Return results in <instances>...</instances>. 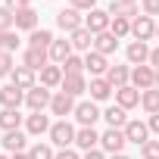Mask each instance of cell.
Masks as SVG:
<instances>
[{
    "mask_svg": "<svg viewBox=\"0 0 159 159\" xmlns=\"http://www.w3.org/2000/svg\"><path fill=\"white\" fill-rule=\"evenodd\" d=\"M62 78H66V72H62V66H44L41 69V84L44 88H59L62 84Z\"/></svg>",
    "mask_w": 159,
    "mask_h": 159,
    "instance_id": "27",
    "label": "cell"
},
{
    "mask_svg": "<svg viewBox=\"0 0 159 159\" xmlns=\"http://www.w3.org/2000/svg\"><path fill=\"white\" fill-rule=\"evenodd\" d=\"M109 159H128V156H125V153H116V156H109Z\"/></svg>",
    "mask_w": 159,
    "mask_h": 159,
    "instance_id": "47",
    "label": "cell"
},
{
    "mask_svg": "<svg viewBox=\"0 0 159 159\" xmlns=\"http://www.w3.org/2000/svg\"><path fill=\"white\" fill-rule=\"evenodd\" d=\"M47 53H50V62H53V66H62L75 50H72V44H69L66 38H59V41H53V44H50V50H47Z\"/></svg>",
    "mask_w": 159,
    "mask_h": 159,
    "instance_id": "22",
    "label": "cell"
},
{
    "mask_svg": "<svg viewBox=\"0 0 159 159\" xmlns=\"http://www.w3.org/2000/svg\"><path fill=\"white\" fill-rule=\"evenodd\" d=\"M106 81H109L116 91H119V88H125V84H131V69H128V66H109Z\"/></svg>",
    "mask_w": 159,
    "mask_h": 159,
    "instance_id": "26",
    "label": "cell"
},
{
    "mask_svg": "<svg viewBox=\"0 0 159 159\" xmlns=\"http://www.w3.org/2000/svg\"><path fill=\"white\" fill-rule=\"evenodd\" d=\"M22 112L19 109H0V128L3 131H19V125H22Z\"/></svg>",
    "mask_w": 159,
    "mask_h": 159,
    "instance_id": "30",
    "label": "cell"
},
{
    "mask_svg": "<svg viewBox=\"0 0 159 159\" xmlns=\"http://www.w3.org/2000/svg\"><path fill=\"white\" fill-rule=\"evenodd\" d=\"M69 44H72L75 53H91V50H94V34H91L88 28H78V31L69 34Z\"/></svg>",
    "mask_w": 159,
    "mask_h": 159,
    "instance_id": "16",
    "label": "cell"
},
{
    "mask_svg": "<svg viewBox=\"0 0 159 159\" xmlns=\"http://www.w3.org/2000/svg\"><path fill=\"white\" fill-rule=\"evenodd\" d=\"M16 28L19 31H38V10L34 7H28V10H19L16 13Z\"/></svg>",
    "mask_w": 159,
    "mask_h": 159,
    "instance_id": "24",
    "label": "cell"
},
{
    "mask_svg": "<svg viewBox=\"0 0 159 159\" xmlns=\"http://www.w3.org/2000/svg\"><path fill=\"white\" fill-rule=\"evenodd\" d=\"M56 25H59L66 34H72V31H78V28H84V19H81V13H78V10L66 7V10L56 13Z\"/></svg>",
    "mask_w": 159,
    "mask_h": 159,
    "instance_id": "9",
    "label": "cell"
},
{
    "mask_svg": "<svg viewBox=\"0 0 159 159\" xmlns=\"http://www.w3.org/2000/svg\"><path fill=\"white\" fill-rule=\"evenodd\" d=\"M75 97H69V94H62V91H56L53 94V100H50V112L53 116H59V119H69V116H75Z\"/></svg>",
    "mask_w": 159,
    "mask_h": 159,
    "instance_id": "10",
    "label": "cell"
},
{
    "mask_svg": "<svg viewBox=\"0 0 159 159\" xmlns=\"http://www.w3.org/2000/svg\"><path fill=\"white\" fill-rule=\"evenodd\" d=\"M0 159H13V156H0Z\"/></svg>",
    "mask_w": 159,
    "mask_h": 159,
    "instance_id": "50",
    "label": "cell"
},
{
    "mask_svg": "<svg viewBox=\"0 0 159 159\" xmlns=\"http://www.w3.org/2000/svg\"><path fill=\"white\" fill-rule=\"evenodd\" d=\"M50 116H44V112H31V116H25V134H31V137H41V134H50Z\"/></svg>",
    "mask_w": 159,
    "mask_h": 159,
    "instance_id": "11",
    "label": "cell"
},
{
    "mask_svg": "<svg viewBox=\"0 0 159 159\" xmlns=\"http://www.w3.org/2000/svg\"><path fill=\"white\" fill-rule=\"evenodd\" d=\"M69 7L72 10H78V13H91V10H97V0H69Z\"/></svg>",
    "mask_w": 159,
    "mask_h": 159,
    "instance_id": "39",
    "label": "cell"
},
{
    "mask_svg": "<svg viewBox=\"0 0 159 159\" xmlns=\"http://www.w3.org/2000/svg\"><path fill=\"white\" fill-rule=\"evenodd\" d=\"M3 150L13 156V153H25V147H28V134L25 131H3Z\"/></svg>",
    "mask_w": 159,
    "mask_h": 159,
    "instance_id": "14",
    "label": "cell"
},
{
    "mask_svg": "<svg viewBox=\"0 0 159 159\" xmlns=\"http://www.w3.org/2000/svg\"><path fill=\"white\" fill-rule=\"evenodd\" d=\"M22 66L41 72L44 66H50V53H47V50H34V47H25V53H22Z\"/></svg>",
    "mask_w": 159,
    "mask_h": 159,
    "instance_id": "15",
    "label": "cell"
},
{
    "mask_svg": "<svg viewBox=\"0 0 159 159\" xmlns=\"http://www.w3.org/2000/svg\"><path fill=\"white\" fill-rule=\"evenodd\" d=\"M28 156H31V159H53L56 153H53V143H41V140H38L34 147H28Z\"/></svg>",
    "mask_w": 159,
    "mask_h": 159,
    "instance_id": "34",
    "label": "cell"
},
{
    "mask_svg": "<svg viewBox=\"0 0 159 159\" xmlns=\"http://www.w3.org/2000/svg\"><path fill=\"white\" fill-rule=\"evenodd\" d=\"M88 91H91V100H94V103H103V100H109V97H112V91H116V88L106 81V78H91Z\"/></svg>",
    "mask_w": 159,
    "mask_h": 159,
    "instance_id": "20",
    "label": "cell"
},
{
    "mask_svg": "<svg viewBox=\"0 0 159 159\" xmlns=\"http://www.w3.org/2000/svg\"><path fill=\"white\" fill-rule=\"evenodd\" d=\"M103 119H106L109 128H125V125H128V109H122V106L116 103V106H109V109L103 112Z\"/></svg>",
    "mask_w": 159,
    "mask_h": 159,
    "instance_id": "29",
    "label": "cell"
},
{
    "mask_svg": "<svg viewBox=\"0 0 159 159\" xmlns=\"http://www.w3.org/2000/svg\"><path fill=\"white\" fill-rule=\"evenodd\" d=\"M16 28V13L10 7H0V31H13Z\"/></svg>",
    "mask_w": 159,
    "mask_h": 159,
    "instance_id": "35",
    "label": "cell"
},
{
    "mask_svg": "<svg viewBox=\"0 0 159 159\" xmlns=\"http://www.w3.org/2000/svg\"><path fill=\"white\" fill-rule=\"evenodd\" d=\"M116 103H119L122 109H134V106H140V91H137L134 84H125V88L116 91Z\"/></svg>",
    "mask_w": 159,
    "mask_h": 159,
    "instance_id": "19",
    "label": "cell"
},
{
    "mask_svg": "<svg viewBox=\"0 0 159 159\" xmlns=\"http://www.w3.org/2000/svg\"><path fill=\"white\" fill-rule=\"evenodd\" d=\"M131 84L143 94V91H150V88H156V69L147 62V66H134L131 69Z\"/></svg>",
    "mask_w": 159,
    "mask_h": 159,
    "instance_id": "4",
    "label": "cell"
},
{
    "mask_svg": "<svg viewBox=\"0 0 159 159\" xmlns=\"http://www.w3.org/2000/svg\"><path fill=\"white\" fill-rule=\"evenodd\" d=\"M122 131H125L128 143H137V147H143V143L150 140V125H147V122H140V119H128V125H125Z\"/></svg>",
    "mask_w": 159,
    "mask_h": 159,
    "instance_id": "8",
    "label": "cell"
},
{
    "mask_svg": "<svg viewBox=\"0 0 159 159\" xmlns=\"http://www.w3.org/2000/svg\"><path fill=\"white\" fill-rule=\"evenodd\" d=\"M140 106H143L150 116H156V112H159V88L143 91V94H140Z\"/></svg>",
    "mask_w": 159,
    "mask_h": 159,
    "instance_id": "31",
    "label": "cell"
},
{
    "mask_svg": "<svg viewBox=\"0 0 159 159\" xmlns=\"http://www.w3.org/2000/svg\"><path fill=\"white\" fill-rule=\"evenodd\" d=\"M140 159H159V140H147L140 147Z\"/></svg>",
    "mask_w": 159,
    "mask_h": 159,
    "instance_id": "38",
    "label": "cell"
},
{
    "mask_svg": "<svg viewBox=\"0 0 159 159\" xmlns=\"http://www.w3.org/2000/svg\"><path fill=\"white\" fill-rule=\"evenodd\" d=\"M75 134H78V128L69 122V119H59V122H53L50 125V143L53 147H59V150H69L72 143H75Z\"/></svg>",
    "mask_w": 159,
    "mask_h": 159,
    "instance_id": "1",
    "label": "cell"
},
{
    "mask_svg": "<svg viewBox=\"0 0 159 159\" xmlns=\"http://www.w3.org/2000/svg\"><path fill=\"white\" fill-rule=\"evenodd\" d=\"M116 47H119V38H116L112 31L94 34V50H97V53H103V56H112V53H116Z\"/></svg>",
    "mask_w": 159,
    "mask_h": 159,
    "instance_id": "25",
    "label": "cell"
},
{
    "mask_svg": "<svg viewBox=\"0 0 159 159\" xmlns=\"http://www.w3.org/2000/svg\"><path fill=\"white\" fill-rule=\"evenodd\" d=\"M156 38H159V25H156Z\"/></svg>",
    "mask_w": 159,
    "mask_h": 159,
    "instance_id": "51",
    "label": "cell"
},
{
    "mask_svg": "<svg viewBox=\"0 0 159 159\" xmlns=\"http://www.w3.org/2000/svg\"><path fill=\"white\" fill-rule=\"evenodd\" d=\"M7 7H10L13 13H19V10H28V7H31V0H7Z\"/></svg>",
    "mask_w": 159,
    "mask_h": 159,
    "instance_id": "41",
    "label": "cell"
},
{
    "mask_svg": "<svg viewBox=\"0 0 159 159\" xmlns=\"http://www.w3.org/2000/svg\"><path fill=\"white\" fill-rule=\"evenodd\" d=\"M75 119H78V125H81V128H94V122L103 119V112H100V106H97L94 100H84V103L75 106Z\"/></svg>",
    "mask_w": 159,
    "mask_h": 159,
    "instance_id": "6",
    "label": "cell"
},
{
    "mask_svg": "<svg viewBox=\"0 0 159 159\" xmlns=\"http://www.w3.org/2000/svg\"><path fill=\"white\" fill-rule=\"evenodd\" d=\"M53 159H81V156H78L75 150H56V156Z\"/></svg>",
    "mask_w": 159,
    "mask_h": 159,
    "instance_id": "42",
    "label": "cell"
},
{
    "mask_svg": "<svg viewBox=\"0 0 159 159\" xmlns=\"http://www.w3.org/2000/svg\"><path fill=\"white\" fill-rule=\"evenodd\" d=\"M62 72H66V75H84V56L72 53V56L62 62Z\"/></svg>",
    "mask_w": 159,
    "mask_h": 159,
    "instance_id": "33",
    "label": "cell"
},
{
    "mask_svg": "<svg viewBox=\"0 0 159 159\" xmlns=\"http://www.w3.org/2000/svg\"><path fill=\"white\" fill-rule=\"evenodd\" d=\"M16 47H19L16 31H0V50H3V53H13Z\"/></svg>",
    "mask_w": 159,
    "mask_h": 159,
    "instance_id": "36",
    "label": "cell"
},
{
    "mask_svg": "<svg viewBox=\"0 0 159 159\" xmlns=\"http://www.w3.org/2000/svg\"><path fill=\"white\" fill-rule=\"evenodd\" d=\"M140 10H143V16H159V0H140Z\"/></svg>",
    "mask_w": 159,
    "mask_h": 159,
    "instance_id": "40",
    "label": "cell"
},
{
    "mask_svg": "<svg viewBox=\"0 0 159 159\" xmlns=\"http://www.w3.org/2000/svg\"><path fill=\"white\" fill-rule=\"evenodd\" d=\"M122 3H137V0H122Z\"/></svg>",
    "mask_w": 159,
    "mask_h": 159,
    "instance_id": "49",
    "label": "cell"
},
{
    "mask_svg": "<svg viewBox=\"0 0 159 159\" xmlns=\"http://www.w3.org/2000/svg\"><path fill=\"white\" fill-rule=\"evenodd\" d=\"M81 159H109V156H106V153H103V150L97 147V150H88V153H84Z\"/></svg>",
    "mask_w": 159,
    "mask_h": 159,
    "instance_id": "43",
    "label": "cell"
},
{
    "mask_svg": "<svg viewBox=\"0 0 159 159\" xmlns=\"http://www.w3.org/2000/svg\"><path fill=\"white\" fill-rule=\"evenodd\" d=\"M125 143H128V137H125V131H122V128H106V131L100 134V150H103L106 156L125 153Z\"/></svg>",
    "mask_w": 159,
    "mask_h": 159,
    "instance_id": "2",
    "label": "cell"
},
{
    "mask_svg": "<svg viewBox=\"0 0 159 159\" xmlns=\"http://www.w3.org/2000/svg\"><path fill=\"white\" fill-rule=\"evenodd\" d=\"M56 38H53V31L50 28H38V31H31L28 34V47H34V50H50V44H53Z\"/></svg>",
    "mask_w": 159,
    "mask_h": 159,
    "instance_id": "28",
    "label": "cell"
},
{
    "mask_svg": "<svg viewBox=\"0 0 159 159\" xmlns=\"http://www.w3.org/2000/svg\"><path fill=\"white\" fill-rule=\"evenodd\" d=\"M50 100H53V94H50V88H44V84H34L31 91H25V106H28L31 112L50 109Z\"/></svg>",
    "mask_w": 159,
    "mask_h": 159,
    "instance_id": "3",
    "label": "cell"
},
{
    "mask_svg": "<svg viewBox=\"0 0 159 159\" xmlns=\"http://www.w3.org/2000/svg\"><path fill=\"white\" fill-rule=\"evenodd\" d=\"M109 31H112L116 38H128V34H131V19H125V16H112Z\"/></svg>",
    "mask_w": 159,
    "mask_h": 159,
    "instance_id": "32",
    "label": "cell"
},
{
    "mask_svg": "<svg viewBox=\"0 0 159 159\" xmlns=\"http://www.w3.org/2000/svg\"><path fill=\"white\" fill-rule=\"evenodd\" d=\"M156 88H159V69H156Z\"/></svg>",
    "mask_w": 159,
    "mask_h": 159,
    "instance_id": "48",
    "label": "cell"
},
{
    "mask_svg": "<svg viewBox=\"0 0 159 159\" xmlns=\"http://www.w3.org/2000/svg\"><path fill=\"white\" fill-rule=\"evenodd\" d=\"M131 34H134V41H150V38H156V22L150 19V16H137L134 22H131Z\"/></svg>",
    "mask_w": 159,
    "mask_h": 159,
    "instance_id": "12",
    "label": "cell"
},
{
    "mask_svg": "<svg viewBox=\"0 0 159 159\" xmlns=\"http://www.w3.org/2000/svg\"><path fill=\"white\" fill-rule=\"evenodd\" d=\"M25 103V91L16 88V84H7V88H0V106L3 109H19Z\"/></svg>",
    "mask_w": 159,
    "mask_h": 159,
    "instance_id": "13",
    "label": "cell"
},
{
    "mask_svg": "<svg viewBox=\"0 0 159 159\" xmlns=\"http://www.w3.org/2000/svg\"><path fill=\"white\" fill-rule=\"evenodd\" d=\"M75 147L78 150H97L100 147V134L94 131V128H78V134H75Z\"/></svg>",
    "mask_w": 159,
    "mask_h": 159,
    "instance_id": "23",
    "label": "cell"
},
{
    "mask_svg": "<svg viewBox=\"0 0 159 159\" xmlns=\"http://www.w3.org/2000/svg\"><path fill=\"white\" fill-rule=\"evenodd\" d=\"M125 56H128L131 66H147V62H150V47H147L143 41H131L128 50H125Z\"/></svg>",
    "mask_w": 159,
    "mask_h": 159,
    "instance_id": "18",
    "label": "cell"
},
{
    "mask_svg": "<svg viewBox=\"0 0 159 159\" xmlns=\"http://www.w3.org/2000/svg\"><path fill=\"white\" fill-rule=\"evenodd\" d=\"M13 159H31L28 153H13Z\"/></svg>",
    "mask_w": 159,
    "mask_h": 159,
    "instance_id": "46",
    "label": "cell"
},
{
    "mask_svg": "<svg viewBox=\"0 0 159 159\" xmlns=\"http://www.w3.org/2000/svg\"><path fill=\"white\" fill-rule=\"evenodd\" d=\"M109 22H112V16H109V10H91L88 16H84V28L91 31V34H103V31H109Z\"/></svg>",
    "mask_w": 159,
    "mask_h": 159,
    "instance_id": "5",
    "label": "cell"
},
{
    "mask_svg": "<svg viewBox=\"0 0 159 159\" xmlns=\"http://www.w3.org/2000/svg\"><path fill=\"white\" fill-rule=\"evenodd\" d=\"M150 66H153V69H159V47H153V50H150Z\"/></svg>",
    "mask_w": 159,
    "mask_h": 159,
    "instance_id": "45",
    "label": "cell"
},
{
    "mask_svg": "<svg viewBox=\"0 0 159 159\" xmlns=\"http://www.w3.org/2000/svg\"><path fill=\"white\" fill-rule=\"evenodd\" d=\"M13 69H16L13 53H3V50H0V78H10V75H13Z\"/></svg>",
    "mask_w": 159,
    "mask_h": 159,
    "instance_id": "37",
    "label": "cell"
},
{
    "mask_svg": "<svg viewBox=\"0 0 159 159\" xmlns=\"http://www.w3.org/2000/svg\"><path fill=\"white\" fill-rule=\"evenodd\" d=\"M10 84H16V88H22V91H31L38 81H34V69H28V66H16L13 69V75H10Z\"/></svg>",
    "mask_w": 159,
    "mask_h": 159,
    "instance_id": "17",
    "label": "cell"
},
{
    "mask_svg": "<svg viewBox=\"0 0 159 159\" xmlns=\"http://www.w3.org/2000/svg\"><path fill=\"white\" fill-rule=\"evenodd\" d=\"M59 91L69 94V97H81L88 91V81H84V75H66L62 84H59Z\"/></svg>",
    "mask_w": 159,
    "mask_h": 159,
    "instance_id": "21",
    "label": "cell"
},
{
    "mask_svg": "<svg viewBox=\"0 0 159 159\" xmlns=\"http://www.w3.org/2000/svg\"><path fill=\"white\" fill-rule=\"evenodd\" d=\"M147 125H150V131H153V134H159V112H156V116H150V122H147Z\"/></svg>",
    "mask_w": 159,
    "mask_h": 159,
    "instance_id": "44",
    "label": "cell"
},
{
    "mask_svg": "<svg viewBox=\"0 0 159 159\" xmlns=\"http://www.w3.org/2000/svg\"><path fill=\"white\" fill-rule=\"evenodd\" d=\"M84 72H91V78H106V72H109V56H103V53H97V50L84 53Z\"/></svg>",
    "mask_w": 159,
    "mask_h": 159,
    "instance_id": "7",
    "label": "cell"
}]
</instances>
